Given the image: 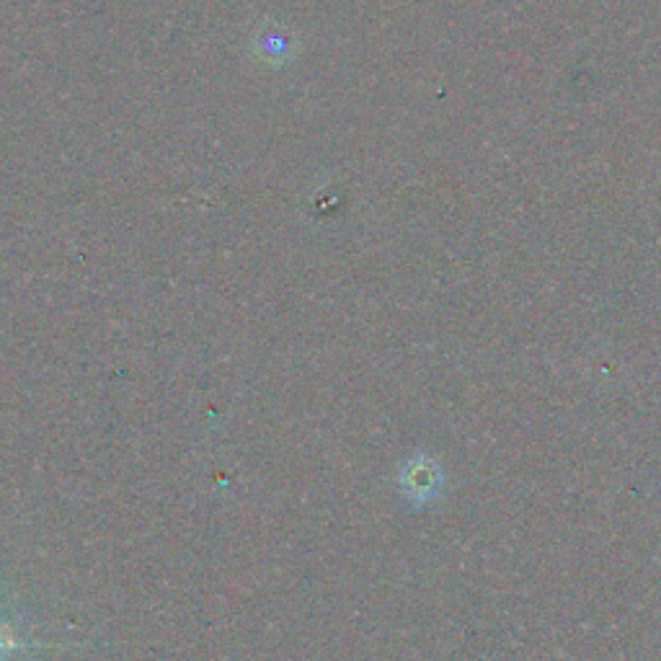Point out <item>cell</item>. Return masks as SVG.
I'll return each mask as SVG.
<instances>
[{"mask_svg":"<svg viewBox=\"0 0 661 661\" xmlns=\"http://www.w3.org/2000/svg\"><path fill=\"white\" fill-rule=\"evenodd\" d=\"M440 470H437V465H416L412 470V476L406 478V491H412L414 499L427 501L431 497H437V491H440Z\"/></svg>","mask_w":661,"mask_h":661,"instance_id":"obj_1","label":"cell"}]
</instances>
